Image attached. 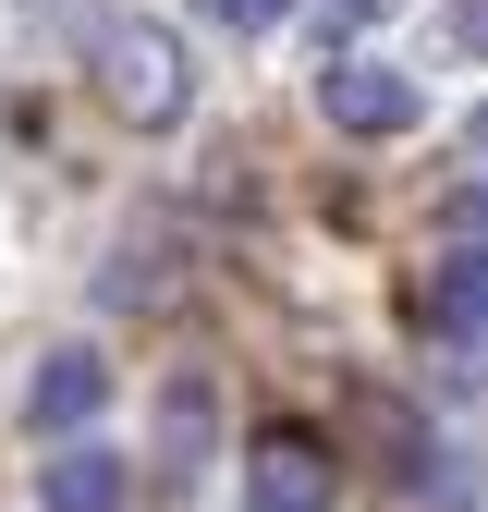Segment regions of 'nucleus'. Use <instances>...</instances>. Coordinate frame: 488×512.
I'll use <instances>...</instances> for the list:
<instances>
[{
  "mask_svg": "<svg viewBox=\"0 0 488 512\" xmlns=\"http://www.w3.org/2000/svg\"><path fill=\"white\" fill-rule=\"evenodd\" d=\"M318 110H330V135H415V122H427V86L403 74V61L330 49L318 61Z\"/></svg>",
  "mask_w": 488,
  "mask_h": 512,
  "instance_id": "obj_1",
  "label": "nucleus"
},
{
  "mask_svg": "<svg viewBox=\"0 0 488 512\" xmlns=\"http://www.w3.org/2000/svg\"><path fill=\"white\" fill-rule=\"evenodd\" d=\"M98 74H110V98L135 110V122H183V49H171V25H110L98 37Z\"/></svg>",
  "mask_w": 488,
  "mask_h": 512,
  "instance_id": "obj_2",
  "label": "nucleus"
},
{
  "mask_svg": "<svg viewBox=\"0 0 488 512\" xmlns=\"http://www.w3.org/2000/svg\"><path fill=\"white\" fill-rule=\"evenodd\" d=\"M244 500H257V512H330V452L305 427H269L257 464H244Z\"/></svg>",
  "mask_w": 488,
  "mask_h": 512,
  "instance_id": "obj_3",
  "label": "nucleus"
},
{
  "mask_svg": "<svg viewBox=\"0 0 488 512\" xmlns=\"http://www.w3.org/2000/svg\"><path fill=\"white\" fill-rule=\"evenodd\" d=\"M37 500L49 512H135V464L122 452H61V464H37Z\"/></svg>",
  "mask_w": 488,
  "mask_h": 512,
  "instance_id": "obj_4",
  "label": "nucleus"
},
{
  "mask_svg": "<svg viewBox=\"0 0 488 512\" xmlns=\"http://www.w3.org/2000/svg\"><path fill=\"white\" fill-rule=\"evenodd\" d=\"M98 403H110V366H98V354H49V366H37V391H25L37 427H86Z\"/></svg>",
  "mask_w": 488,
  "mask_h": 512,
  "instance_id": "obj_5",
  "label": "nucleus"
},
{
  "mask_svg": "<svg viewBox=\"0 0 488 512\" xmlns=\"http://www.w3.org/2000/svg\"><path fill=\"white\" fill-rule=\"evenodd\" d=\"M427 330H440V342H476V330H488V244L452 256V269L427 281Z\"/></svg>",
  "mask_w": 488,
  "mask_h": 512,
  "instance_id": "obj_6",
  "label": "nucleus"
},
{
  "mask_svg": "<svg viewBox=\"0 0 488 512\" xmlns=\"http://www.w3.org/2000/svg\"><path fill=\"white\" fill-rule=\"evenodd\" d=\"M196 452H208V391L183 378V391H171V464H196Z\"/></svg>",
  "mask_w": 488,
  "mask_h": 512,
  "instance_id": "obj_7",
  "label": "nucleus"
},
{
  "mask_svg": "<svg viewBox=\"0 0 488 512\" xmlns=\"http://www.w3.org/2000/svg\"><path fill=\"white\" fill-rule=\"evenodd\" d=\"M196 13H208V25H232V37H269L293 0H196Z\"/></svg>",
  "mask_w": 488,
  "mask_h": 512,
  "instance_id": "obj_8",
  "label": "nucleus"
},
{
  "mask_svg": "<svg viewBox=\"0 0 488 512\" xmlns=\"http://www.w3.org/2000/svg\"><path fill=\"white\" fill-rule=\"evenodd\" d=\"M366 13H391V0H318V61H330V37H354Z\"/></svg>",
  "mask_w": 488,
  "mask_h": 512,
  "instance_id": "obj_9",
  "label": "nucleus"
},
{
  "mask_svg": "<svg viewBox=\"0 0 488 512\" xmlns=\"http://www.w3.org/2000/svg\"><path fill=\"white\" fill-rule=\"evenodd\" d=\"M452 37H476V49H488V0H464V13H452Z\"/></svg>",
  "mask_w": 488,
  "mask_h": 512,
  "instance_id": "obj_10",
  "label": "nucleus"
}]
</instances>
